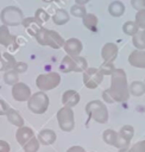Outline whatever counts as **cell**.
<instances>
[{
	"instance_id": "cell-1",
	"label": "cell",
	"mask_w": 145,
	"mask_h": 152,
	"mask_svg": "<svg viewBox=\"0 0 145 152\" xmlns=\"http://www.w3.org/2000/svg\"><path fill=\"white\" fill-rule=\"evenodd\" d=\"M130 91L126 80V72L122 69H114L111 74V87L102 93V97L107 103L124 102L128 100Z\"/></svg>"
},
{
	"instance_id": "cell-2",
	"label": "cell",
	"mask_w": 145,
	"mask_h": 152,
	"mask_svg": "<svg viewBox=\"0 0 145 152\" xmlns=\"http://www.w3.org/2000/svg\"><path fill=\"white\" fill-rule=\"evenodd\" d=\"M36 39L40 45H48L52 49H59L64 44V39L59 36L58 32L44 27H42L36 34Z\"/></svg>"
},
{
	"instance_id": "cell-3",
	"label": "cell",
	"mask_w": 145,
	"mask_h": 152,
	"mask_svg": "<svg viewBox=\"0 0 145 152\" xmlns=\"http://www.w3.org/2000/svg\"><path fill=\"white\" fill-rule=\"evenodd\" d=\"M86 112L89 118L94 119L99 124H106L108 121V109L100 100L89 101L86 106Z\"/></svg>"
},
{
	"instance_id": "cell-4",
	"label": "cell",
	"mask_w": 145,
	"mask_h": 152,
	"mask_svg": "<svg viewBox=\"0 0 145 152\" xmlns=\"http://www.w3.org/2000/svg\"><path fill=\"white\" fill-rule=\"evenodd\" d=\"M0 19L2 25L6 26H18L21 24L24 15L20 8L15 6H7L0 13Z\"/></svg>"
},
{
	"instance_id": "cell-5",
	"label": "cell",
	"mask_w": 145,
	"mask_h": 152,
	"mask_svg": "<svg viewBox=\"0 0 145 152\" xmlns=\"http://www.w3.org/2000/svg\"><path fill=\"white\" fill-rule=\"evenodd\" d=\"M29 109L34 114H43L46 112L49 107V97L44 91H38L31 94L30 99L27 100Z\"/></svg>"
},
{
	"instance_id": "cell-6",
	"label": "cell",
	"mask_w": 145,
	"mask_h": 152,
	"mask_svg": "<svg viewBox=\"0 0 145 152\" xmlns=\"http://www.w3.org/2000/svg\"><path fill=\"white\" fill-rule=\"evenodd\" d=\"M61 82V76L58 72H46L40 74L36 80V86L40 89V91H46L55 89Z\"/></svg>"
},
{
	"instance_id": "cell-7",
	"label": "cell",
	"mask_w": 145,
	"mask_h": 152,
	"mask_svg": "<svg viewBox=\"0 0 145 152\" xmlns=\"http://www.w3.org/2000/svg\"><path fill=\"white\" fill-rule=\"evenodd\" d=\"M57 122L62 131L71 132L75 127L74 112L69 107H63L57 112Z\"/></svg>"
},
{
	"instance_id": "cell-8",
	"label": "cell",
	"mask_w": 145,
	"mask_h": 152,
	"mask_svg": "<svg viewBox=\"0 0 145 152\" xmlns=\"http://www.w3.org/2000/svg\"><path fill=\"white\" fill-rule=\"evenodd\" d=\"M103 75L97 68H87L83 71V83L88 89H95L102 82Z\"/></svg>"
},
{
	"instance_id": "cell-9",
	"label": "cell",
	"mask_w": 145,
	"mask_h": 152,
	"mask_svg": "<svg viewBox=\"0 0 145 152\" xmlns=\"http://www.w3.org/2000/svg\"><path fill=\"white\" fill-rule=\"evenodd\" d=\"M12 96L15 101L19 102L27 101L31 96V89L27 84L23 82H17L15 84L12 86Z\"/></svg>"
},
{
	"instance_id": "cell-10",
	"label": "cell",
	"mask_w": 145,
	"mask_h": 152,
	"mask_svg": "<svg viewBox=\"0 0 145 152\" xmlns=\"http://www.w3.org/2000/svg\"><path fill=\"white\" fill-rule=\"evenodd\" d=\"M63 48H64V51L68 53V56H78L83 49V45L81 43L80 39L77 38H70L68 40L64 42L63 44Z\"/></svg>"
},
{
	"instance_id": "cell-11",
	"label": "cell",
	"mask_w": 145,
	"mask_h": 152,
	"mask_svg": "<svg viewBox=\"0 0 145 152\" xmlns=\"http://www.w3.org/2000/svg\"><path fill=\"white\" fill-rule=\"evenodd\" d=\"M118 56V46L114 43H106L101 50V57L103 58V62L113 63L114 59Z\"/></svg>"
},
{
	"instance_id": "cell-12",
	"label": "cell",
	"mask_w": 145,
	"mask_h": 152,
	"mask_svg": "<svg viewBox=\"0 0 145 152\" xmlns=\"http://www.w3.org/2000/svg\"><path fill=\"white\" fill-rule=\"evenodd\" d=\"M128 63L132 66L145 69V50H134L128 56Z\"/></svg>"
},
{
	"instance_id": "cell-13",
	"label": "cell",
	"mask_w": 145,
	"mask_h": 152,
	"mask_svg": "<svg viewBox=\"0 0 145 152\" xmlns=\"http://www.w3.org/2000/svg\"><path fill=\"white\" fill-rule=\"evenodd\" d=\"M62 102H63L64 107L72 108L74 106H76L80 102V94L76 90H72V89L65 90L62 95Z\"/></svg>"
},
{
	"instance_id": "cell-14",
	"label": "cell",
	"mask_w": 145,
	"mask_h": 152,
	"mask_svg": "<svg viewBox=\"0 0 145 152\" xmlns=\"http://www.w3.org/2000/svg\"><path fill=\"white\" fill-rule=\"evenodd\" d=\"M21 24L24 25V27L26 28L27 33L32 37H36V34L39 32V30L42 28V24H39L33 17H29V18H25L23 19Z\"/></svg>"
},
{
	"instance_id": "cell-15",
	"label": "cell",
	"mask_w": 145,
	"mask_h": 152,
	"mask_svg": "<svg viewBox=\"0 0 145 152\" xmlns=\"http://www.w3.org/2000/svg\"><path fill=\"white\" fill-rule=\"evenodd\" d=\"M32 137H34L33 131H32L30 127H26V126L19 127L18 131L15 132V139H17V141H18L21 146L25 145Z\"/></svg>"
},
{
	"instance_id": "cell-16",
	"label": "cell",
	"mask_w": 145,
	"mask_h": 152,
	"mask_svg": "<svg viewBox=\"0 0 145 152\" xmlns=\"http://www.w3.org/2000/svg\"><path fill=\"white\" fill-rule=\"evenodd\" d=\"M39 144H43V145H51L55 142L56 140V133L52 131V129H42L39 133H38V137H37Z\"/></svg>"
},
{
	"instance_id": "cell-17",
	"label": "cell",
	"mask_w": 145,
	"mask_h": 152,
	"mask_svg": "<svg viewBox=\"0 0 145 152\" xmlns=\"http://www.w3.org/2000/svg\"><path fill=\"white\" fill-rule=\"evenodd\" d=\"M15 39L17 38L10 33L8 26H6V25H1L0 26V45L10 46L13 43H15Z\"/></svg>"
},
{
	"instance_id": "cell-18",
	"label": "cell",
	"mask_w": 145,
	"mask_h": 152,
	"mask_svg": "<svg viewBox=\"0 0 145 152\" xmlns=\"http://www.w3.org/2000/svg\"><path fill=\"white\" fill-rule=\"evenodd\" d=\"M15 59L14 57L8 53V52H4L0 53V70H12L13 66L15 65Z\"/></svg>"
},
{
	"instance_id": "cell-19",
	"label": "cell",
	"mask_w": 145,
	"mask_h": 152,
	"mask_svg": "<svg viewBox=\"0 0 145 152\" xmlns=\"http://www.w3.org/2000/svg\"><path fill=\"white\" fill-rule=\"evenodd\" d=\"M5 115L7 116V120H8L10 124H12V125H14V126H17V127L24 126V119L21 118V115L19 114L18 110L10 108Z\"/></svg>"
},
{
	"instance_id": "cell-20",
	"label": "cell",
	"mask_w": 145,
	"mask_h": 152,
	"mask_svg": "<svg viewBox=\"0 0 145 152\" xmlns=\"http://www.w3.org/2000/svg\"><path fill=\"white\" fill-rule=\"evenodd\" d=\"M69 14L65 10H62V8H58L56 10L53 17H52V21L56 24V25H64L69 21Z\"/></svg>"
},
{
	"instance_id": "cell-21",
	"label": "cell",
	"mask_w": 145,
	"mask_h": 152,
	"mask_svg": "<svg viewBox=\"0 0 145 152\" xmlns=\"http://www.w3.org/2000/svg\"><path fill=\"white\" fill-rule=\"evenodd\" d=\"M108 12L113 17H121L125 12V6L121 1H113L108 6Z\"/></svg>"
},
{
	"instance_id": "cell-22",
	"label": "cell",
	"mask_w": 145,
	"mask_h": 152,
	"mask_svg": "<svg viewBox=\"0 0 145 152\" xmlns=\"http://www.w3.org/2000/svg\"><path fill=\"white\" fill-rule=\"evenodd\" d=\"M82 21H83V25H84L88 30H90V31H93V32L96 31V28H97V17H96L95 14H92V13L86 14V15L82 18Z\"/></svg>"
},
{
	"instance_id": "cell-23",
	"label": "cell",
	"mask_w": 145,
	"mask_h": 152,
	"mask_svg": "<svg viewBox=\"0 0 145 152\" xmlns=\"http://www.w3.org/2000/svg\"><path fill=\"white\" fill-rule=\"evenodd\" d=\"M133 45L137 48V50H144L145 49V30L138 31L134 36H132Z\"/></svg>"
},
{
	"instance_id": "cell-24",
	"label": "cell",
	"mask_w": 145,
	"mask_h": 152,
	"mask_svg": "<svg viewBox=\"0 0 145 152\" xmlns=\"http://www.w3.org/2000/svg\"><path fill=\"white\" fill-rule=\"evenodd\" d=\"M75 69V64H74V59L71 56H65L62 62H61V65H59V70L62 72H70V71H74Z\"/></svg>"
},
{
	"instance_id": "cell-25",
	"label": "cell",
	"mask_w": 145,
	"mask_h": 152,
	"mask_svg": "<svg viewBox=\"0 0 145 152\" xmlns=\"http://www.w3.org/2000/svg\"><path fill=\"white\" fill-rule=\"evenodd\" d=\"M128 91L134 96H141L145 93V83H143L140 81H133L130 86Z\"/></svg>"
},
{
	"instance_id": "cell-26",
	"label": "cell",
	"mask_w": 145,
	"mask_h": 152,
	"mask_svg": "<svg viewBox=\"0 0 145 152\" xmlns=\"http://www.w3.org/2000/svg\"><path fill=\"white\" fill-rule=\"evenodd\" d=\"M72 59H74V64H75L74 71H76V72H83L88 68V63H87L86 58L80 57V56H74Z\"/></svg>"
},
{
	"instance_id": "cell-27",
	"label": "cell",
	"mask_w": 145,
	"mask_h": 152,
	"mask_svg": "<svg viewBox=\"0 0 145 152\" xmlns=\"http://www.w3.org/2000/svg\"><path fill=\"white\" fill-rule=\"evenodd\" d=\"M103 141L108 145H112V146H115V142H116V138H118V133L114 131V129H106L103 132Z\"/></svg>"
},
{
	"instance_id": "cell-28",
	"label": "cell",
	"mask_w": 145,
	"mask_h": 152,
	"mask_svg": "<svg viewBox=\"0 0 145 152\" xmlns=\"http://www.w3.org/2000/svg\"><path fill=\"white\" fill-rule=\"evenodd\" d=\"M122 31L127 36H134L139 31V27L135 24V21H126L122 26Z\"/></svg>"
},
{
	"instance_id": "cell-29",
	"label": "cell",
	"mask_w": 145,
	"mask_h": 152,
	"mask_svg": "<svg viewBox=\"0 0 145 152\" xmlns=\"http://www.w3.org/2000/svg\"><path fill=\"white\" fill-rule=\"evenodd\" d=\"M19 74H17L13 69L12 70H7L6 72H5V75H4V82L6 83V84H10V86H13V84H15L17 82H18V80H19V76H18Z\"/></svg>"
},
{
	"instance_id": "cell-30",
	"label": "cell",
	"mask_w": 145,
	"mask_h": 152,
	"mask_svg": "<svg viewBox=\"0 0 145 152\" xmlns=\"http://www.w3.org/2000/svg\"><path fill=\"white\" fill-rule=\"evenodd\" d=\"M120 137H122L124 139H126L127 141H131V139L133 138L134 135V128L131 126V125H125L121 127V129L119 131L118 133Z\"/></svg>"
},
{
	"instance_id": "cell-31",
	"label": "cell",
	"mask_w": 145,
	"mask_h": 152,
	"mask_svg": "<svg viewBox=\"0 0 145 152\" xmlns=\"http://www.w3.org/2000/svg\"><path fill=\"white\" fill-rule=\"evenodd\" d=\"M25 152H37L39 148V141L36 137H32L25 145H23Z\"/></svg>"
},
{
	"instance_id": "cell-32",
	"label": "cell",
	"mask_w": 145,
	"mask_h": 152,
	"mask_svg": "<svg viewBox=\"0 0 145 152\" xmlns=\"http://www.w3.org/2000/svg\"><path fill=\"white\" fill-rule=\"evenodd\" d=\"M70 13H71L74 17H77V18H83V17L87 14L86 7H84L83 5H77V4L74 5V6H71Z\"/></svg>"
},
{
	"instance_id": "cell-33",
	"label": "cell",
	"mask_w": 145,
	"mask_h": 152,
	"mask_svg": "<svg viewBox=\"0 0 145 152\" xmlns=\"http://www.w3.org/2000/svg\"><path fill=\"white\" fill-rule=\"evenodd\" d=\"M49 18H50V15H49L48 12L44 11L43 8H38V10L36 11V13H34V19H36L39 24L46 23V21L49 20Z\"/></svg>"
},
{
	"instance_id": "cell-34",
	"label": "cell",
	"mask_w": 145,
	"mask_h": 152,
	"mask_svg": "<svg viewBox=\"0 0 145 152\" xmlns=\"http://www.w3.org/2000/svg\"><path fill=\"white\" fill-rule=\"evenodd\" d=\"M97 69L100 70V72H101L103 76H106V75H109V76H111V74L113 72V70L115 69V66H114L113 63L103 62V63L100 65V68H97Z\"/></svg>"
},
{
	"instance_id": "cell-35",
	"label": "cell",
	"mask_w": 145,
	"mask_h": 152,
	"mask_svg": "<svg viewBox=\"0 0 145 152\" xmlns=\"http://www.w3.org/2000/svg\"><path fill=\"white\" fill-rule=\"evenodd\" d=\"M135 24L138 25L139 28L145 30V8L139 10L135 14Z\"/></svg>"
},
{
	"instance_id": "cell-36",
	"label": "cell",
	"mask_w": 145,
	"mask_h": 152,
	"mask_svg": "<svg viewBox=\"0 0 145 152\" xmlns=\"http://www.w3.org/2000/svg\"><path fill=\"white\" fill-rule=\"evenodd\" d=\"M13 70L17 72V74H23L27 70V64L24 63V62H17L15 65L13 66Z\"/></svg>"
},
{
	"instance_id": "cell-37",
	"label": "cell",
	"mask_w": 145,
	"mask_h": 152,
	"mask_svg": "<svg viewBox=\"0 0 145 152\" xmlns=\"http://www.w3.org/2000/svg\"><path fill=\"white\" fill-rule=\"evenodd\" d=\"M131 152H145V140H141L137 144H134L131 148H130Z\"/></svg>"
},
{
	"instance_id": "cell-38",
	"label": "cell",
	"mask_w": 145,
	"mask_h": 152,
	"mask_svg": "<svg viewBox=\"0 0 145 152\" xmlns=\"http://www.w3.org/2000/svg\"><path fill=\"white\" fill-rule=\"evenodd\" d=\"M131 5L134 10L139 11L145 8V0H131Z\"/></svg>"
},
{
	"instance_id": "cell-39",
	"label": "cell",
	"mask_w": 145,
	"mask_h": 152,
	"mask_svg": "<svg viewBox=\"0 0 145 152\" xmlns=\"http://www.w3.org/2000/svg\"><path fill=\"white\" fill-rule=\"evenodd\" d=\"M8 109H10L8 103L5 102L4 100H0V115H5Z\"/></svg>"
},
{
	"instance_id": "cell-40",
	"label": "cell",
	"mask_w": 145,
	"mask_h": 152,
	"mask_svg": "<svg viewBox=\"0 0 145 152\" xmlns=\"http://www.w3.org/2000/svg\"><path fill=\"white\" fill-rule=\"evenodd\" d=\"M10 144L5 140H0V152H10Z\"/></svg>"
},
{
	"instance_id": "cell-41",
	"label": "cell",
	"mask_w": 145,
	"mask_h": 152,
	"mask_svg": "<svg viewBox=\"0 0 145 152\" xmlns=\"http://www.w3.org/2000/svg\"><path fill=\"white\" fill-rule=\"evenodd\" d=\"M67 152H86V151H84V148L81 147V146H71V147L68 148Z\"/></svg>"
},
{
	"instance_id": "cell-42",
	"label": "cell",
	"mask_w": 145,
	"mask_h": 152,
	"mask_svg": "<svg viewBox=\"0 0 145 152\" xmlns=\"http://www.w3.org/2000/svg\"><path fill=\"white\" fill-rule=\"evenodd\" d=\"M75 1H76L77 5H84V4H87L89 0H75Z\"/></svg>"
},
{
	"instance_id": "cell-43",
	"label": "cell",
	"mask_w": 145,
	"mask_h": 152,
	"mask_svg": "<svg viewBox=\"0 0 145 152\" xmlns=\"http://www.w3.org/2000/svg\"><path fill=\"white\" fill-rule=\"evenodd\" d=\"M56 1H57L58 4H62V5H63V4H67L69 0H56Z\"/></svg>"
},
{
	"instance_id": "cell-44",
	"label": "cell",
	"mask_w": 145,
	"mask_h": 152,
	"mask_svg": "<svg viewBox=\"0 0 145 152\" xmlns=\"http://www.w3.org/2000/svg\"><path fill=\"white\" fill-rule=\"evenodd\" d=\"M120 152H131V151H130L127 147H125V148H121V150H120Z\"/></svg>"
},
{
	"instance_id": "cell-45",
	"label": "cell",
	"mask_w": 145,
	"mask_h": 152,
	"mask_svg": "<svg viewBox=\"0 0 145 152\" xmlns=\"http://www.w3.org/2000/svg\"><path fill=\"white\" fill-rule=\"evenodd\" d=\"M43 1H45V2H51V1H53V0H43Z\"/></svg>"
}]
</instances>
